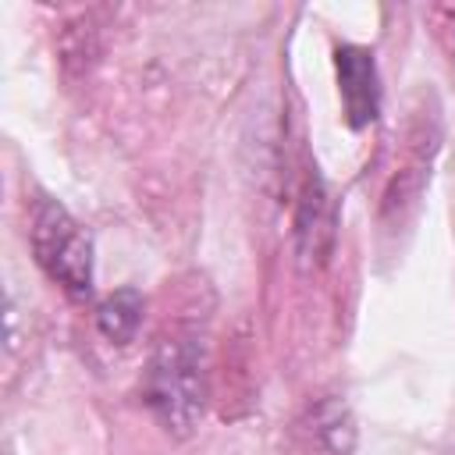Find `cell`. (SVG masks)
<instances>
[{"label": "cell", "mask_w": 455, "mask_h": 455, "mask_svg": "<svg viewBox=\"0 0 455 455\" xmlns=\"http://www.w3.org/2000/svg\"><path fill=\"white\" fill-rule=\"evenodd\" d=\"M146 402L167 434L188 437L196 430V423L203 419L206 377L203 355L192 338H167L153 352L146 373Z\"/></svg>", "instance_id": "6da1fadb"}, {"label": "cell", "mask_w": 455, "mask_h": 455, "mask_svg": "<svg viewBox=\"0 0 455 455\" xmlns=\"http://www.w3.org/2000/svg\"><path fill=\"white\" fill-rule=\"evenodd\" d=\"M28 245L43 274L71 299L92 295V238L57 199H36L28 217Z\"/></svg>", "instance_id": "7a4b0ae2"}, {"label": "cell", "mask_w": 455, "mask_h": 455, "mask_svg": "<svg viewBox=\"0 0 455 455\" xmlns=\"http://www.w3.org/2000/svg\"><path fill=\"white\" fill-rule=\"evenodd\" d=\"M338 68V92L345 107V121L352 128H366L380 114V78H377V60L366 46H338L334 53Z\"/></svg>", "instance_id": "3957f363"}, {"label": "cell", "mask_w": 455, "mask_h": 455, "mask_svg": "<svg viewBox=\"0 0 455 455\" xmlns=\"http://www.w3.org/2000/svg\"><path fill=\"white\" fill-rule=\"evenodd\" d=\"M96 323L103 331L107 341L114 345H128L142 323V295L135 288H117L114 295L103 299L100 313H96Z\"/></svg>", "instance_id": "277c9868"}]
</instances>
